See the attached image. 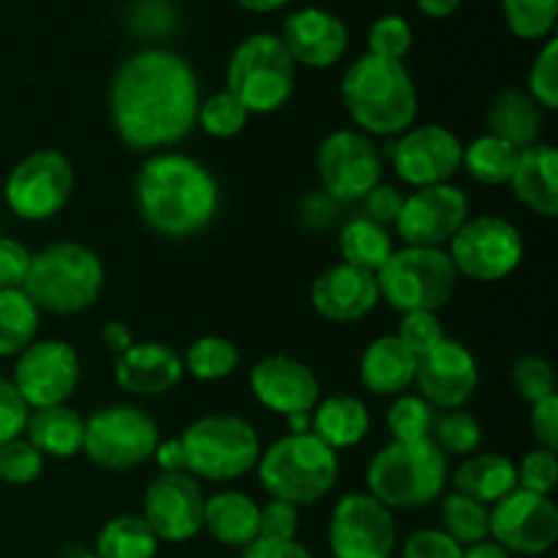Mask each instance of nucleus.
Instances as JSON below:
<instances>
[{
	"label": "nucleus",
	"mask_w": 558,
	"mask_h": 558,
	"mask_svg": "<svg viewBox=\"0 0 558 558\" xmlns=\"http://www.w3.org/2000/svg\"><path fill=\"white\" fill-rule=\"evenodd\" d=\"M518 488L529 490V494L550 496L558 483V461L554 450H545V447H534L523 456V461L518 463Z\"/></svg>",
	"instance_id": "46"
},
{
	"label": "nucleus",
	"mask_w": 558,
	"mask_h": 558,
	"mask_svg": "<svg viewBox=\"0 0 558 558\" xmlns=\"http://www.w3.org/2000/svg\"><path fill=\"white\" fill-rule=\"evenodd\" d=\"M545 123V109L529 96L526 90H501L485 112L488 134L510 142L518 150L532 147L539 142V131Z\"/></svg>",
	"instance_id": "29"
},
{
	"label": "nucleus",
	"mask_w": 558,
	"mask_h": 558,
	"mask_svg": "<svg viewBox=\"0 0 558 558\" xmlns=\"http://www.w3.org/2000/svg\"><path fill=\"white\" fill-rule=\"evenodd\" d=\"M403 199H407V194H403L398 185H390V183L374 185V189L368 191V196L363 199L365 218H371V221L379 223V227L385 229L392 227V223L398 221V216H401Z\"/></svg>",
	"instance_id": "52"
},
{
	"label": "nucleus",
	"mask_w": 558,
	"mask_h": 558,
	"mask_svg": "<svg viewBox=\"0 0 558 558\" xmlns=\"http://www.w3.org/2000/svg\"><path fill=\"white\" fill-rule=\"evenodd\" d=\"M338 248L347 265L360 267L365 272H379L385 262L390 259L396 245H392V234L385 227L374 223L371 218L357 216L349 218L338 238Z\"/></svg>",
	"instance_id": "32"
},
{
	"label": "nucleus",
	"mask_w": 558,
	"mask_h": 558,
	"mask_svg": "<svg viewBox=\"0 0 558 558\" xmlns=\"http://www.w3.org/2000/svg\"><path fill=\"white\" fill-rule=\"evenodd\" d=\"M529 425H532V434L537 439L539 447L545 450H554L558 447V396L543 398V401L532 403V412H529Z\"/></svg>",
	"instance_id": "53"
},
{
	"label": "nucleus",
	"mask_w": 558,
	"mask_h": 558,
	"mask_svg": "<svg viewBox=\"0 0 558 558\" xmlns=\"http://www.w3.org/2000/svg\"><path fill=\"white\" fill-rule=\"evenodd\" d=\"M298 85V65L281 38L254 33L238 44L227 65V90L248 114H272L287 107Z\"/></svg>",
	"instance_id": "8"
},
{
	"label": "nucleus",
	"mask_w": 558,
	"mask_h": 558,
	"mask_svg": "<svg viewBox=\"0 0 558 558\" xmlns=\"http://www.w3.org/2000/svg\"><path fill=\"white\" fill-rule=\"evenodd\" d=\"M518 147L494 134H483L463 145L461 167L483 185H507L518 163Z\"/></svg>",
	"instance_id": "34"
},
{
	"label": "nucleus",
	"mask_w": 558,
	"mask_h": 558,
	"mask_svg": "<svg viewBox=\"0 0 558 558\" xmlns=\"http://www.w3.org/2000/svg\"><path fill=\"white\" fill-rule=\"evenodd\" d=\"M512 194L543 218L558 213V153L548 142H537L518 153L515 172H512Z\"/></svg>",
	"instance_id": "25"
},
{
	"label": "nucleus",
	"mask_w": 558,
	"mask_h": 558,
	"mask_svg": "<svg viewBox=\"0 0 558 558\" xmlns=\"http://www.w3.org/2000/svg\"><path fill=\"white\" fill-rule=\"evenodd\" d=\"M248 109L238 101L229 90L213 93L210 98H202L199 112H196V123L202 125V131L216 140H232L248 123Z\"/></svg>",
	"instance_id": "41"
},
{
	"label": "nucleus",
	"mask_w": 558,
	"mask_h": 558,
	"mask_svg": "<svg viewBox=\"0 0 558 558\" xmlns=\"http://www.w3.org/2000/svg\"><path fill=\"white\" fill-rule=\"evenodd\" d=\"M80 354L65 341H33L25 352L16 354L14 376H11L31 412L65 403L80 387Z\"/></svg>",
	"instance_id": "16"
},
{
	"label": "nucleus",
	"mask_w": 558,
	"mask_h": 558,
	"mask_svg": "<svg viewBox=\"0 0 558 558\" xmlns=\"http://www.w3.org/2000/svg\"><path fill=\"white\" fill-rule=\"evenodd\" d=\"M401 558H463V548L441 529H417L403 543Z\"/></svg>",
	"instance_id": "48"
},
{
	"label": "nucleus",
	"mask_w": 558,
	"mask_h": 558,
	"mask_svg": "<svg viewBox=\"0 0 558 558\" xmlns=\"http://www.w3.org/2000/svg\"><path fill=\"white\" fill-rule=\"evenodd\" d=\"M469 218V196L458 185H428L414 189L403 199L401 216L392 223L398 238L407 245H423V248H441L456 238L458 229Z\"/></svg>",
	"instance_id": "19"
},
{
	"label": "nucleus",
	"mask_w": 558,
	"mask_h": 558,
	"mask_svg": "<svg viewBox=\"0 0 558 558\" xmlns=\"http://www.w3.org/2000/svg\"><path fill=\"white\" fill-rule=\"evenodd\" d=\"M387 158L401 183L412 189H428L456 178L461 169L463 145L450 129L439 123L412 125L387 147Z\"/></svg>",
	"instance_id": "15"
},
{
	"label": "nucleus",
	"mask_w": 558,
	"mask_h": 558,
	"mask_svg": "<svg viewBox=\"0 0 558 558\" xmlns=\"http://www.w3.org/2000/svg\"><path fill=\"white\" fill-rule=\"evenodd\" d=\"M183 357L158 341L131 343L114 357V381L120 390L140 398H158L183 381Z\"/></svg>",
	"instance_id": "24"
},
{
	"label": "nucleus",
	"mask_w": 558,
	"mask_h": 558,
	"mask_svg": "<svg viewBox=\"0 0 558 558\" xmlns=\"http://www.w3.org/2000/svg\"><path fill=\"white\" fill-rule=\"evenodd\" d=\"M248 381L256 401L283 417L298 412H314V407L319 403V379L314 376V371L287 354H270V357L259 360L251 368Z\"/></svg>",
	"instance_id": "22"
},
{
	"label": "nucleus",
	"mask_w": 558,
	"mask_h": 558,
	"mask_svg": "<svg viewBox=\"0 0 558 558\" xmlns=\"http://www.w3.org/2000/svg\"><path fill=\"white\" fill-rule=\"evenodd\" d=\"M158 537L142 515H118L104 523L96 539L101 558H156Z\"/></svg>",
	"instance_id": "35"
},
{
	"label": "nucleus",
	"mask_w": 558,
	"mask_h": 558,
	"mask_svg": "<svg viewBox=\"0 0 558 558\" xmlns=\"http://www.w3.org/2000/svg\"><path fill=\"white\" fill-rule=\"evenodd\" d=\"M185 472L207 483H232L259 463V434L238 414H205L180 436Z\"/></svg>",
	"instance_id": "7"
},
{
	"label": "nucleus",
	"mask_w": 558,
	"mask_h": 558,
	"mask_svg": "<svg viewBox=\"0 0 558 558\" xmlns=\"http://www.w3.org/2000/svg\"><path fill=\"white\" fill-rule=\"evenodd\" d=\"M396 336L398 341H401L407 349H412L417 357L447 338L445 327H441V319L434 314V311H409V314H403Z\"/></svg>",
	"instance_id": "47"
},
{
	"label": "nucleus",
	"mask_w": 558,
	"mask_h": 558,
	"mask_svg": "<svg viewBox=\"0 0 558 558\" xmlns=\"http://www.w3.org/2000/svg\"><path fill=\"white\" fill-rule=\"evenodd\" d=\"M31 251L14 238L0 234V292L3 289H22L27 270H31Z\"/></svg>",
	"instance_id": "51"
},
{
	"label": "nucleus",
	"mask_w": 558,
	"mask_h": 558,
	"mask_svg": "<svg viewBox=\"0 0 558 558\" xmlns=\"http://www.w3.org/2000/svg\"><path fill=\"white\" fill-rule=\"evenodd\" d=\"M142 221L161 238L183 240L205 232L221 207V189L205 163L185 153H153L134 183Z\"/></svg>",
	"instance_id": "2"
},
{
	"label": "nucleus",
	"mask_w": 558,
	"mask_h": 558,
	"mask_svg": "<svg viewBox=\"0 0 558 558\" xmlns=\"http://www.w3.org/2000/svg\"><path fill=\"white\" fill-rule=\"evenodd\" d=\"M240 558H314L305 545L298 539H265L256 537L254 543L245 545Z\"/></svg>",
	"instance_id": "54"
},
{
	"label": "nucleus",
	"mask_w": 558,
	"mask_h": 558,
	"mask_svg": "<svg viewBox=\"0 0 558 558\" xmlns=\"http://www.w3.org/2000/svg\"><path fill=\"white\" fill-rule=\"evenodd\" d=\"M41 311L22 289L0 292V357H16L38 336Z\"/></svg>",
	"instance_id": "33"
},
{
	"label": "nucleus",
	"mask_w": 558,
	"mask_h": 558,
	"mask_svg": "<svg viewBox=\"0 0 558 558\" xmlns=\"http://www.w3.org/2000/svg\"><path fill=\"white\" fill-rule=\"evenodd\" d=\"M349 118L368 136H398L417 118V87L398 60L363 54L341 80Z\"/></svg>",
	"instance_id": "3"
},
{
	"label": "nucleus",
	"mask_w": 558,
	"mask_h": 558,
	"mask_svg": "<svg viewBox=\"0 0 558 558\" xmlns=\"http://www.w3.org/2000/svg\"><path fill=\"white\" fill-rule=\"evenodd\" d=\"M104 262L82 243H52L31 256L22 292L38 311L71 316L90 308L104 292Z\"/></svg>",
	"instance_id": "4"
},
{
	"label": "nucleus",
	"mask_w": 558,
	"mask_h": 558,
	"mask_svg": "<svg viewBox=\"0 0 558 558\" xmlns=\"http://www.w3.org/2000/svg\"><path fill=\"white\" fill-rule=\"evenodd\" d=\"M430 441L441 450V456H472L483 441V428L477 420L461 409H447L436 414L430 425Z\"/></svg>",
	"instance_id": "39"
},
{
	"label": "nucleus",
	"mask_w": 558,
	"mask_h": 558,
	"mask_svg": "<svg viewBox=\"0 0 558 558\" xmlns=\"http://www.w3.org/2000/svg\"><path fill=\"white\" fill-rule=\"evenodd\" d=\"M521 229L501 216L466 218L450 240V259L458 276L480 283L505 281L523 262Z\"/></svg>",
	"instance_id": "11"
},
{
	"label": "nucleus",
	"mask_w": 558,
	"mask_h": 558,
	"mask_svg": "<svg viewBox=\"0 0 558 558\" xmlns=\"http://www.w3.org/2000/svg\"><path fill=\"white\" fill-rule=\"evenodd\" d=\"M289 434H311V412H298L287 417Z\"/></svg>",
	"instance_id": "60"
},
{
	"label": "nucleus",
	"mask_w": 558,
	"mask_h": 558,
	"mask_svg": "<svg viewBox=\"0 0 558 558\" xmlns=\"http://www.w3.org/2000/svg\"><path fill=\"white\" fill-rule=\"evenodd\" d=\"M71 558H101V556H96V554H76V556H71Z\"/></svg>",
	"instance_id": "61"
},
{
	"label": "nucleus",
	"mask_w": 558,
	"mask_h": 558,
	"mask_svg": "<svg viewBox=\"0 0 558 558\" xmlns=\"http://www.w3.org/2000/svg\"><path fill=\"white\" fill-rule=\"evenodd\" d=\"M142 518L158 543H185L202 532L205 523V494L199 480L189 472H161L145 488Z\"/></svg>",
	"instance_id": "18"
},
{
	"label": "nucleus",
	"mask_w": 558,
	"mask_h": 558,
	"mask_svg": "<svg viewBox=\"0 0 558 558\" xmlns=\"http://www.w3.org/2000/svg\"><path fill=\"white\" fill-rule=\"evenodd\" d=\"M452 485H456L458 494L472 496L485 507H494L496 501L505 499L507 494L518 488V469L507 456L480 452V456L466 458L456 469Z\"/></svg>",
	"instance_id": "31"
},
{
	"label": "nucleus",
	"mask_w": 558,
	"mask_h": 558,
	"mask_svg": "<svg viewBox=\"0 0 558 558\" xmlns=\"http://www.w3.org/2000/svg\"><path fill=\"white\" fill-rule=\"evenodd\" d=\"M381 153L374 140L357 129H336L322 140L316 169L325 194L332 202H363L381 183Z\"/></svg>",
	"instance_id": "13"
},
{
	"label": "nucleus",
	"mask_w": 558,
	"mask_h": 558,
	"mask_svg": "<svg viewBox=\"0 0 558 558\" xmlns=\"http://www.w3.org/2000/svg\"><path fill=\"white\" fill-rule=\"evenodd\" d=\"M300 510L289 501L270 499L259 507V537L265 539H298Z\"/></svg>",
	"instance_id": "50"
},
{
	"label": "nucleus",
	"mask_w": 558,
	"mask_h": 558,
	"mask_svg": "<svg viewBox=\"0 0 558 558\" xmlns=\"http://www.w3.org/2000/svg\"><path fill=\"white\" fill-rule=\"evenodd\" d=\"M490 539L510 554L543 556L558 539V510L550 496L515 488L490 507Z\"/></svg>",
	"instance_id": "17"
},
{
	"label": "nucleus",
	"mask_w": 558,
	"mask_h": 558,
	"mask_svg": "<svg viewBox=\"0 0 558 558\" xmlns=\"http://www.w3.org/2000/svg\"><path fill=\"white\" fill-rule=\"evenodd\" d=\"M529 96L543 109L558 107V41L554 36L545 41L529 69Z\"/></svg>",
	"instance_id": "45"
},
{
	"label": "nucleus",
	"mask_w": 558,
	"mask_h": 558,
	"mask_svg": "<svg viewBox=\"0 0 558 558\" xmlns=\"http://www.w3.org/2000/svg\"><path fill=\"white\" fill-rule=\"evenodd\" d=\"M371 430V412L360 398L330 396L311 412V434L330 450L357 447Z\"/></svg>",
	"instance_id": "28"
},
{
	"label": "nucleus",
	"mask_w": 558,
	"mask_h": 558,
	"mask_svg": "<svg viewBox=\"0 0 558 558\" xmlns=\"http://www.w3.org/2000/svg\"><path fill=\"white\" fill-rule=\"evenodd\" d=\"M463 558H512L507 548H501L496 539H483V543H474L469 548H463Z\"/></svg>",
	"instance_id": "58"
},
{
	"label": "nucleus",
	"mask_w": 558,
	"mask_h": 558,
	"mask_svg": "<svg viewBox=\"0 0 558 558\" xmlns=\"http://www.w3.org/2000/svg\"><path fill=\"white\" fill-rule=\"evenodd\" d=\"M281 44L294 65L332 69L349 49V31L341 16L319 5H305L283 20Z\"/></svg>",
	"instance_id": "21"
},
{
	"label": "nucleus",
	"mask_w": 558,
	"mask_h": 558,
	"mask_svg": "<svg viewBox=\"0 0 558 558\" xmlns=\"http://www.w3.org/2000/svg\"><path fill=\"white\" fill-rule=\"evenodd\" d=\"M202 90L194 65L172 49H142L118 65L109 87L114 134L131 150H161L194 131Z\"/></svg>",
	"instance_id": "1"
},
{
	"label": "nucleus",
	"mask_w": 558,
	"mask_h": 558,
	"mask_svg": "<svg viewBox=\"0 0 558 558\" xmlns=\"http://www.w3.org/2000/svg\"><path fill=\"white\" fill-rule=\"evenodd\" d=\"M414 3H417L420 14L428 20H447L461 9V0H414Z\"/></svg>",
	"instance_id": "57"
},
{
	"label": "nucleus",
	"mask_w": 558,
	"mask_h": 558,
	"mask_svg": "<svg viewBox=\"0 0 558 558\" xmlns=\"http://www.w3.org/2000/svg\"><path fill=\"white\" fill-rule=\"evenodd\" d=\"M510 381L526 403H537L543 398L556 396V368L545 357H537V354H526V357L515 360Z\"/></svg>",
	"instance_id": "42"
},
{
	"label": "nucleus",
	"mask_w": 558,
	"mask_h": 558,
	"mask_svg": "<svg viewBox=\"0 0 558 558\" xmlns=\"http://www.w3.org/2000/svg\"><path fill=\"white\" fill-rule=\"evenodd\" d=\"M477 381V360L461 341L445 338L417 357L414 385L434 409H461L474 396Z\"/></svg>",
	"instance_id": "20"
},
{
	"label": "nucleus",
	"mask_w": 558,
	"mask_h": 558,
	"mask_svg": "<svg viewBox=\"0 0 558 558\" xmlns=\"http://www.w3.org/2000/svg\"><path fill=\"white\" fill-rule=\"evenodd\" d=\"M240 365V352L229 338L202 336L189 347L183 357V368L199 381H218L234 374Z\"/></svg>",
	"instance_id": "37"
},
{
	"label": "nucleus",
	"mask_w": 558,
	"mask_h": 558,
	"mask_svg": "<svg viewBox=\"0 0 558 558\" xmlns=\"http://www.w3.org/2000/svg\"><path fill=\"white\" fill-rule=\"evenodd\" d=\"M205 532L229 548H245L259 537V505L243 490H218L205 499Z\"/></svg>",
	"instance_id": "27"
},
{
	"label": "nucleus",
	"mask_w": 558,
	"mask_h": 558,
	"mask_svg": "<svg viewBox=\"0 0 558 558\" xmlns=\"http://www.w3.org/2000/svg\"><path fill=\"white\" fill-rule=\"evenodd\" d=\"M381 300L374 272L360 267L332 265L311 283V305L330 322H357L368 316Z\"/></svg>",
	"instance_id": "23"
},
{
	"label": "nucleus",
	"mask_w": 558,
	"mask_h": 558,
	"mask_svg": "<svg viewBox=\"0 0 558 558\" xmlns=\"http://www.w3.org/2000/svg\"><path fill=\"white\" fill-rule=\"evenodd\" d=\"M447 456L430 439L390 441L368 463V494L387 510H420L447 488Z\"/></svg>",
	"instance_id": "5"
},
{
	"label": "nucleus",
	"mask_w": 558,
	"mask_h": 558,
	"mask_svg": "<svg viewBox=\"0 0 558 558\" xmlns=\"http://www.w3.org/2000/svg\"><path fill=\"white\" fill-rule=\"evenodd\" d=\"M441 532L456 539L461 548L483 543L490 537V507L452 490L441 499Z\"/></svg>",
	"instance_id": "36"
},
{
	"label": "nucleus",
	"mask_w": 558,
	"mask_h": 558,
	"mask_svg": "<svg viewBox=\"0 0 558 558\" xmlns=\"http://www.w3.org/2000/svg\"><path fill=\"white\" fill-rule=\"evenodd\" d=\"M458 270L445 248L407 245L392 251L390 259L376 272L379 294L401 314L409 311H439L450 303L458 289Z\"/></svg>",
	"instance_id": "9"
},
{
	"label": "nucleus",
	"mask_w": 558,
	"mask_h": 558,
	"mask_svg": "<svg viewBox=\"0 0 558 558\" xmlns=\"http://www.w3.org/2000/svg\"><path fill=\"white\" fill-rule=\"evenodd\" d=\"M501 11L512 36L523 41H543L554 36L558 0H501Z\"/></svg>",
	"instance_id": "38"
},
{
	"label": "nucleus",
	"mask_w": 558,
	"mask_h": 558,
	"mask_svg": "<svg viewBox=\"0 0 558 558\" xmlns=\"http://www.w3.org/2000/svg\"><path fill=\"white\" fill-rule=\"evenodd\" d=\"M414 371H417V354L403 347L398 336H381L371 341L360 360V379L374 396L407 392V387L414 385Z\"/></svg>",
	"instance_id": "26"
},
{
	"label": "nucleus",
	"mask_w": 558,
	"mask_h": 558,
	"mask_svg": "<svg viewBox=\"0 0 558 558\" xmlns=\"http://www.w3.org/2000/svg\"><path fill=\"white\" fill-rule=\"evenodd\" d=\"M76 172L60 150H33L9 172L3 196L9 210L22 221H47L69 205Z\"/></svg>",
	"instance_id": "12"
},
{
	"label": "nucleus",
	"mask_w": 558,
	"mask_h": 558,
	"mask_svg": "<svg viewBox=\"0 0 558 558\" xmlns=\"http://www.w3.org/2000/svg\"><path fill=\"white\" fill-rule=\"evenodd\" d=\"M44 456L25 439H11L0 445V480L5 485H31L41 477Z\"/></svg>",
	"instance_id": "43"
},
{
	"label": "nucleus",
	"mask_w": 558,
	"mask_h": 558,
	"mask_svg": "<svg viewBox=\"0 0 558 558\" xmlns=\"http://www.w3.org/2000/svg\"><path fill=\"white\" fill-rule=\"evenodd\" d=\"M101 341L104 347H107L109 352H114V357H118L120 352H125V349L134 343V336H131L129 325H123V322H109L101 330Z\"/></svg>",
	"instance_id": "56"
},
{
	"label": "nucleus",
	"mask_w": 558,
	"mask_h": 558,
	"mask_svg": "<svg viewBox=\"0 0 558 558\" xmlns=\"http://www.w3.org/2000/svg\"><path fill=\"white\" fill-rule=\"evenodd\" d=\"M436 409L423 396H409L401 392L396 403L387 409V428L392 441H423L430 439V425H434Z\"/></svg>",
	"instance_id": "40"
},
{
	"label": "nucleus",
	"mask_w": 558,
	"mask_h": 558,
	"mask_svg": "<svg viewBox=\"0 0 558 558\" xmlns=\"http://www.w3.org/2000/svg\"><path fill=\"white\" fill-rule=\"evenodd\" d=\"M161 434L145 409L134 403H112L85 420L82 450L96 466L109 472H129L153 458Z\"/></svg>",
	"instance_id": "10"
},
{
	"label": "nucleus",
	"mask_w": 558,
	"mask_h": 558,
	"mask_svg": "<svg viewBox=\"0 0 558 558\" xmlns=\"http://www.w3.org/2000/svg\"><path fill=\"white\" fill-rule=\"evenodd\" d=\"M234 3L245 11H254V14H270V11H278L283 9V5H289L292 0H234Z\"/></svg>",
	"instance_id": "59"
},
{
	"label": "nucleus",
	"mask_w": 558,
	"mask_h": 558,
	"mask_svg": "<svg viewBox=\"0 0 558 558\" xmlns=\"http://www.w3.org/2000/svg\"><path fill=\"white\" fill-rule=\"evenodd\" d=\"M332 558H390L396 518L371 494H347L332 507L327 529Z\"/></svg>",
	"instance_id": "14"
},
{
	"label": "nucleus",
	"mask_w": 558,
	"mask_h": 558,
	"mask_svg": "<svg viewBox=\"0 0 558 558\" xmlns=\"http://www.w3.org/2000/svg\"><path fill=\"white\" fill-rule=\"evenodd\" d=\"M153 461L158 463L161 472H185V458H183V447H180L178 439L169 441H158L156 452H153Z\"/></svg>",
	"instance_id": "55"
},
{
	"label": "nucleus",
	"mask_w": 558,
	"mask_h": 558,
	"mask_svg": "<svg viewBox=\"0 0 558 558\" xmlns=\"http://www.w3.org/2000/svg\"><path fill=\"white\" fill-rule=\"evenodd\" d=\"M338 469V452L322 445L314 434L281 436L262 452L256 463L267 496L294 507L325 499L336 488Z\"/></svg>",
	"instance_id": "6"
},
{
	"label": "nucleus",
	"mask_w": 558,
	"mask_h": 558,
	"mask_svg": "<svg viewBox=\"0 0 558 558\" xmlns=\"http://www.w3.org/2000/svg\"><path fill=\"white\" fill-rule=\"evenodd\" d=\"M25 436L44 458H74L85 441V417L71 407L33 409L27 417Z\"/></svg>",
	"instance_id": "30"
},
{
	"label": "nucleus",
	"mask_w": 558,
	"mask_h": 558,
	"mask_svg": "<svg viewBox=\"0 0 558 558\" xmlns=\"http://www.w3.org/2000/svg\"><path fill=\"white\" fill-rule=\"evenodd\" d=\"M27 417H31V409L16 392L14 381L0 376V445L20 439L25 434Z\"/></svg>",
	"instance_id": "49"
},
{
	"label": "nucleus",
	"mask_w": 558,
	"mask_h": 558,
	"mask_svg": "<svg viewBox=\"0 0 558 558\" xmlns=\"http://www.w3.org/2000/svg\"><path fill=\"white\" fill-rule=\"evenodd\" d=\"M412 25L403 16L385 14L371 25L368 54L385 60H398L401 63L409 54V49H412Z\"/></svg>",
	"instance_id": "44"
}]
</instances>
